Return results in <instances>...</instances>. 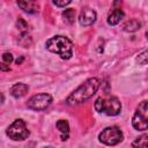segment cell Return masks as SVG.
I'll list each match as a JSON object with an SVG mask.
<instances>
[{"mask_svg": "<svg viewBox=\"0 0 148 148\" xmlns=\"http://www.w3.org/2000/svg\"><path fill=\"white\" fill-rule=\"evenodd\" d=\"M16 24H17V28H18V30H20L21 35H27V34H28L29 25H28V23H27L22 17H18V20H17Z\"/></svg>", "mask_w": 148, "mask_h": 148, "instance_id": "15", "label": "cell"}, {"mask_svg": "<svg viewBox=\"0 0 148 148\" xmlns=\"http://www.w3.org/2000/svg\"><path fill=\"white\" fill-rule=\"evenodd\" d=\"M52 103V96L49 94H37L34 95L27 103V106L35 111H43L47 109Z\"/></svg>", "mask_w": 148, "mask_h": 148, "instance_id": "7", "label": "cell"}, {"mask_svg": "<svg viewBox=\"0 0 148 148\" xmlns=\"http://www.w3.org/2000/svg\"><path fill=\"white\" fill-rule=\"evenodd\" d=\"M147 141H148V135L147 134H143L140 138H138L132 143V146L133 147H147Z\"/></svg>", "mask_w": 148, "mask_h": 148, "instance_id": "16", "label": "cell"}, {"mask_svg": "<svg viewBox=\"0 0 148 148\" xmlns=\"http://www.w3.org/2000/svg\"><path fill=\"white\" fill-rule=\"evenodd\" d=\"M140 27H141V23H140L138 20L133 18V20L127 21V22L124 24V30H125V31H128V32H134V31L139 30Z\"/></svg>", "mask_w": 148, "mask_h": 148, "instance_id": "13", "label": "cell"}, {"mask_svg": "<svg viewBox=\"0 0 148 148\" xmlns=\"http://www.w3.org/2000/svg\"><path fill=\"white\" fill-rule=\"evenodd\" d=\"M96 12L92 10L91 8H83L79 15V22L81 25L83 27H88V25H91L95 23L96 21Z\"/></svg>", "mask_w": 148, "mask_h": 148, "instance_id": "8", "label": "cell"}, {"mask_svg": "<svg viewBox=\"0 0 148 148\" xmlns=\"http://www.w3.org/2000/svg\"><path fill=\"white\" fill-rule=\"evenodd\" d=\"M98 138H99V141L102 143L108 145V146H114V145H118L119 142L123 141L124 135H123V132L120 131L119 127L110 126V127L104 128L99 133Z\"/></svg>", "mask_w": 148, "mask_h": 148, "instance_id": "6", "label": "cell"}, {"mask_svg": "<svg viewBox=\"0 0 148 148\" xmlns=\"http://www.w3.org/2000/svg\"><path fill=\"white\" fill-rule=\"evenodd\" d=\"M56 126L57 128L59 130L60 132V138L62 141H66L68 139V135H69V125H68V121L67 120H64V119H60L56 123Z\"/></svg>", "mask_w": 148, "mask_h": 148, "instance_id": "12", "label": "cell"}, {"mask_svg": "<svg viewBox=\"0 0 148 148\" xmlns=\"http://www.w3.org/2000/svg\"><path fill=\"white\" fill-rule=\"evenodd\" d=\"M138 61H139V64H141V65H146V64H147V51H146V50H143V51L139 54Z\"/></svg>", "mask_w": 148, "mask_h": 148, "instance_id": "17", "label": "cell"}, {"mask_svg": "<svg viewBox=\"0 0 148 148\" xmlns=\"http://www.w3.org/2000/svg\"><path fill=\"white\" fill-rule=\"evenodd\" d=\"M29 90V87L24 83H15L12 88H10V95L15 98H21L23 97Z\"/></svg>", "mask_w": 148, "mask_h": 148, "instance_id": "10", "label": "cell"}, {"mask_svg": "<svg viewBox=\"0 0 148 148\" xmlns=\"http://www.w3.org/2000/svg\"><path fill=\"white\" fill-rule=\"evenodd\" d=\"M2 59H3V61L6 62V64H10L12 61H13V56H12V53H8V52H6V53H3L2 54Z\"/></svg>", "mask_w": 148, "mask_h": 148, "instance_id": "19", "label": "cell"}, {"mask_svg": "<svg viewBox=\"0 0 148 148\" xmlns=\"http://www.w3.org/2000/svg\"><path fill=\"white\" fill-rule=\"evenodd\" d=\"M46 49L50 52L57 53L61 59H69L73 56V43L65 36L57 35L49 38L45 43Z\"/></svg>", "mask_w": 148, "mask_h": 148, "instance_id": "2", "label": "cell"}, {"mask_svg": "<svg viewBox=\"0 0 148 148\" xmlns=\"http://www.w3.org/2000/svg\"><path fill=\"white\" fill-rule=\"evenodd\" d=\"M17 6L25 13L36 14L39 10V5L37 0H17Z\"/></svg>", "mask_w": 148, "mask_h": 148, "instance_id": "9", "label": "cell"}, {"mask_svg": "<svg viewBox=\"0 0 148 148\" xmlns=\"http://www.w3.org/2000/svg\"><path fill=\"white\" fill-rule=\"evenodd\" d=\"M22 60H23V58H21V59H17V60H16V64H17V65H18V64H21V62H22Z\"/></svg>", "mask_w": 148, "mask_h": 148, "instance_id": "22", "label": "cell"}, {"mask_svg": "<svg viewBox=\"0 0 148 148\" xmlns=\"http://www.w3.org/2000/svg\"><path fill=\"white\" fill-rule=\"evenodd\" d=\"M3 101H5V96L2 95V92H0V104L3 103Z\"/></svg>", "mask_w": 148, "mask_h": 148, "instance_id": "21", "label": "cell"}, {"mask_svg": "<svg viewBox=\"0 0 148 148\" xmlns=\"http://www.w3.org/2000/svg\"><path fill=\"white\" fill-rule=\"evenodd\" d=\"M52 1H53V3H54L56 6H58V7H65V6H67L68 3H71L72 0H52Z\"/></svg>", "mask_w": 148, "mask_h": 148, "instance_id": "18", "label": "cell"}, {"mask_svg": "<svg viewBox=\"0 0 148 148\" xmlns=\"http://www.w3.org/2000/svg\"><path fill=\"white\" fill-rule=\"evenodd\" d=\"M62 16L68 22V23H73L75 21V10L73 8H68V9H65L62 12Z\"/></svg>", "mask_w": 148, "mask_h": 148, "instance_id": "14", "label": "cell"}, {"mask_svg": "<svg viewBox=\"0 0 148 148\" xmlns=\"http://www.w3.org/2000/svg\"><path fill=\"white\" fill-rule=\"evenodd\" d=\"M132 125L138 131H146L148 128V102L142 101L132 119Z\"/></svg>", "mask_w": 148, "mask_h": 148, "instance_id": "4", "label": "cell"}, {"mask_svg": "<svg viewBox=\"0 0 148 148\" xmlns=\"http://www.w3.org/2000/svg\"><path fill=\"white\" fill-rule=\"evenodd\" d=\"M101 86V81L97 77H90L84 83H82L77 89H75L66 99L68 105H79L91 98Z\"/></svg>", "mask_w": 148, "mask_h": 148, "instance_id": "1", "label": "cell"}, {"mask_svg": "<svg viewBox=\"0 0 148 148\" xmlns=\"http://www.w3.org/2000/svg\"><path fill=\"white\" fill-rule=\"evenodd\" d=\"M6 134L12 140L22 141V140H24V139H27L29 136L30 132L27 128V125L22 119H16L8 126V128L6 131Z\"/></svg>", "mask_w": 148, "mask_h": 148, "instance_id": "5", "label": "cell"}, {"mask_svg": "<svg viewBox=\"0 0 148 148\" xmlns=\"http://www.w3.org/2000/svg\"><path fill=\"white\" fill-rule=\"evenodd\" d=\"M94 108L99 113H105L106 116H117V114L120 113L121 103L114 96H111V97H108V98L98 97L95 101Z\"/></svg>", "mask_w": 148, "mask_h": 148, "instance_id": "3", "label": "cell"}, {"mask_svg": "<svg viewBox=\"0 0 148 148\" xmlns=\"http://www.w3.org/2000/svg\"><path fill=\"white\" fill-rule=\"evenodd\" d=\"M0 69L3 71V72H8V71H10V67L6 62H0Z\"/></svg>", "mask_w": 148, "mask_h": 148, "instance_id": "20", "label": "cell"}, {"mask_svg": "<svg viewBox=\"0 0 148 148\" xmlns=\"http://www.w3.org/2000/svg\"><path fill=\"white\" fill-rule=\"evenodd\" d=\"M124 16H125L124 12L120 8H116V9H113L109 14V16H108V23L110 25H117L124 18Z\"/></svg>", "mask_w": 148, "mask_h": 148, "instance_id": "11", "label": "cell"}]
</instances>
